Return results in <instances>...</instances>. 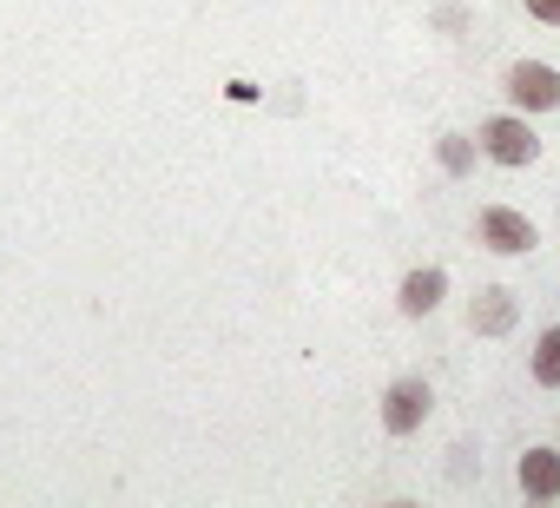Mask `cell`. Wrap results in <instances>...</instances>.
I'll list each match as a JSON object with an SVG mask.
<instances>
[{
    "label": "cell",
    "instance_id": "52a82bcc",
    "mask_svg": "<svg viewBox=\"0 0 560 508\" xmlns=\"http://www.w3.org/2000/svg\"><path fill=\"white\" fill-rule=\"evenodd\" d=\"M508 324H514V298H508V291H481V304H475V331L501 337Z\"/></svg>",
    "mask_w": 560,
    "mask_h": 508
},
{
    "label": "cell",
    "instance_id": "ba28073f",
    "mask_svg": "<svg viewBox=\"0 0 560 508\" xmlns=\"http://www.w3.org/2000/svg\"><path fill=\"white\" fill-rule=\"evenodd\" d=\"M534 383L560 390V324H553V331H540V344H534Z\"/></svg>",
    "mask_w": 560,
    "mask_h": 508
},
{
    "label": "cell",
    "instance_id": "6da1fadb",
    "mask_svg": "<svg viewBox=\"0 0 560 508\" xmlns=\"http://www.w3.org/2000/svg\"><path fill=\"white\" fill-rule=\"evenodd\" d=\"M422 416H429V383H422V377H402V383L383 396V429H389V436H409V429H422Z\"/></svg>",
    "mask_w": 560,
    "mask_h": 508
},
{
    "label": "cell",
    "instance_id": "5b68a950",
    "mask_svg": "<svg viewBox=\"0 0 560 508\" xmlns=\"http://www.w3.org/2000/svg\"><path fill=\"white\" fill-rule=\"evenodd\" d=\"M521 488L534 501H553L560 495V449H527L521 455Z\"/></svg>",
    "mask_w": 560,
    "mask_h": 508
},
{
    "label": "cell",
    "instance_id": "7a4b0ae2",
    "mask_svg": "<svg viewBox=\"0 0 560 508\" xmlns=\"http://www.w3.org/2000/svg\"><path fill=\"white\" fill-rule=\"evenodd\" d=\"M481 146H488V159H501V165H534V152H540V139H534L521 119H488V126H481Z\"/></svg>",
    "mask_w": 560,
    "mask_h": 508
},
{
    "label": "cell",
    "instance_id": "3957f363",
    "mask_svg": "<svg viewBox=\"0 0 560 508\" xmlns=\"http://www.w3.org/2000/svg\"><path fill=\"white\" fill-rule=\"evenodd\" d=\"M508 93H514L521 106H540V113H547V106H560V73L540 67V60H521V67L508 73Z\"/></svg>",
    "mask_w": 560,
    "mask_h": 508
},
{
    "label": "cell",
    "instance_id": "30bf717a",
    "mask_svg": "<svg viewBox=\"0 0 560 508\" xmlns=\"http://www.w3.org/2000/svg\"><path fill=\"white\" fill-rule=\"evenodd\" d=\"M527 14L547 21V27H560V0H527Z\"/></svg>",
    "mask_w": 560,
    "mask_h": 508
},
{
    "label": "cell",
    "instance_id": "277c9868",
    "mask_svg": "<svg viewBox=\"0 0 560 508\" xmlns=\"http://www.w3.org/2000/svg\"><path fill=\"white\" fill-rule=\"evenodd\" d=\"M481 238H488L494 251H527V244H534V224H527L521 211H508V205H488V211H481Z\"/></svg>",
    "mask_w": 560,
    "mask_h": 508
},
{
    "label": "cell",
    "instance_id": "9c48e42d",
    "mask_svg": "<svg viewBox=\"0 0 560 508\" xmlns=\"http://www.w3.org/2000/svg\"><path fill=\"white\" fill-rule=\"evenodd\" d=\"M442 165H448V172H468V165H475L468 139H455V132H448V139H442Z\"/></svg>",
    "mask_w": 560,
    "mask_h": 508
},
{
    "label": "cell",
    "instance_id": "8992f818",
    "mask_svg": "<svg viewBox=\"0 0 560 508\" xmlns=\"http://www.w3.org/2000/svg\"><path fill=\"white\" fill-rule=\"evenodd\" d=\"M442 291H448V278H442L435 265H429V272H409V278H402V311H409V318H429V311L442 304Z\"/></svg>",
    "mask_w": 560,
    "mask_h": 508
}]
</instances>
